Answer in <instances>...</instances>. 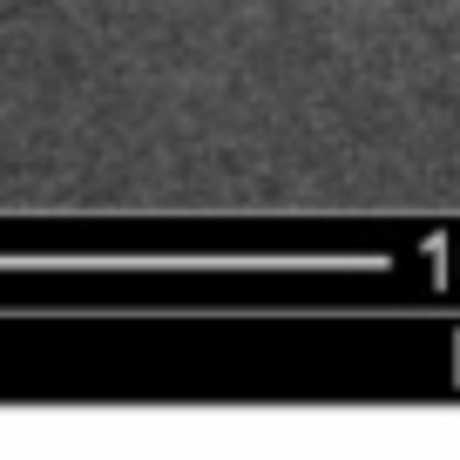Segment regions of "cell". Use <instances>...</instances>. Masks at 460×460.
Here are the masks:
<instances>
[]
</instances>
